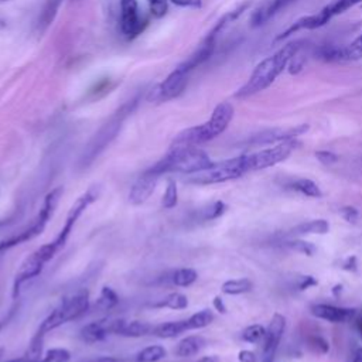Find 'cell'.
Masks as SVG:
<instances>
[{"mask_svg": "<svg viewBox=\"0 0 362 362\" xmlns=\"http://www.w3.org/2000/svg\"><path fill=\"white\" fill-rule=\"evenodd\" d=\"M301 41H293L281 47L279 51L272 54L270 57L262 59L250 74L249 79L242 85L236 93L235 98L245 99L249 96H253L264 89H267L277 76L288 66L293 57L301 49Z\"/></svg>", "mask_w": 362, "mask_h": 362, "instance_id": "1", "label": "cell"}, {"mask_svg": "<svg viewBox=\"0 0 362 362\" xmlns=\"http://www.w3.org/2000/svg\"><path fill=\"white\" fill-rule=\"evenodd\" d=\"M214 165L209 156L197 146H171L170 151L146 171L161 177L168 173L197 174Z\"/></svg>", "mask_w": 362, "mask_h": 362, "instance_id": "2", "label": "cell"}, {"mask_svg": "<svg viewBox=\"0 0 362 362\" xmlns=\"http://www.w3.org/2000/svg\"><path fill=\"white\" fill-rule=\"evenodd\" d=\"M233 113L235 109L229 102L218 103L205 123L184 129L174 137L171 146H199L211 141L226 130L233 119Z\"/></svg>", "mask_w": 362, "mask_h": 362, "instance_id": "3", "label": "cell"}, {"mask_svg": "<svg viewBox=\"0 0 362 362\" xmlns=\"http://www.w3.org/2000/svg\"><path fill=\"white\" fill-rule=\"evenodd\" d=\"M64 194V187H57L54 189H51L45 198H44V202L40 208V212L37 214L35 219L31 222L30 226H27L25 229H23L21 232H18L17 235H11L3 240H0V256L7 252L8 249L14 247V246H18L24 242H28L34 238H37L38 235L42 233V230L45 229L48 221L52 218L54 212H55V208L61 199Z\"/></svg>", "mask_w": 362, "mask_h": 362, "instance_id": "4", "label": "cell"}, {"mask_svg": "<svg viewBox=\"0 0 362 362\" xmlns=\"http://www.w3.org/2000/svg\"><path fill=\"white\" fill-rule=\"evenodd\" d=\"M137 105V99H133L127 103H124L117 112H115V115H112V117L99 129V132L93 136V139L89 141L88 147L85 148L82 158H81V165L82 167H88L110 143L112 140L117 136V133L120 132V127L123 124V122L126 120V117L129 115H132V112L134 110Z\"/></svg>", "mask_w": 362, "mask_h": 362, "instance_id": "5", "label": "cell"}, {"mask_svg": "<svg viewBox=\"0 0 362 362\" xmlns=\"http://www.w3.org/2000/svg\"><path fill=\"white\" fill-rule=\"evenodd\" d=\"M89 310V294L81 291L68 297H64L61 303L41 321L37 328V334L45 337L49 331L82 317Z\"/></svg>", "mask_w": 362, "mask_h": 362, "instance_id": "6", "label": "cell"}, {"mask_svg": "<svg viewBox=\"0 0 362 362\" xmlns=\"http://www.w3.org/2000/svg\"><path fill=\"white\" fill-rule=\"evenodd\" d=\"M249 171H252L250 156L242 154L238 157L223 160L221 163H214L211 168L192 175L189 178V182H194L198 185L219 184V182L236 180Z\"/></svg>", "mask_w": 362, "mask_h": 362, "instance_id": "7", "label": "cell"}, {"mask_svg": "<svg viewBox=\"0 0 362 362\" xmlns=\"http://www.w3.org/2000/svg\"><path fill=\"white\" fill-rule=\"evenodd\" d=\"M362 0H332L331 3H328L325 7H322L318 13L315 14H310V16H304L298 20H296L288 28H286L283 33H280L276 37V42L281 41L290 35H293L297 31L301 30H315L320 28L322 25H325L332 17L339 16L342 13H345L346 10L352 8L356 4H361Z\"/></svg>", "mask_w": 362, "mask_h": 362, "instance_id": "8", "label": "cell"}, {"mask_svg": "<svg viewBox=\"0 0 362 362\" xmlns=\"http://www.w3.org/2000/svg\"><path fill=\"white\" fill-rule=\"evenodd\" d=\"M98 197H99V188L98 187H90L83 194H81L75 199V202L71 205L61 230L58 232V235L55 236L54 240L48 242L49 247L52 249V252L55 255L65 246V243H66V240H68V238H69V235H71L76 221L79 219V216L86 211V208L89 205H92L98 199Z\"/></svg>", "mask_w": 362, "mask_h": 362, "instance_id": "9", "label": "cell"}, {"mask_svg": "<svg viewBox=\"0 0 362 362\" xmlns=\"http://www.w3.org/2000/svg\"><path fill=\"white\" fill-rule=\"evenodd\" d=\"M297 146H298V141L294 139V140L277 143L273 147H267V148H263L256 153H250L249 156H250L252 171L264 170V168L273 167V165L284 161L286 158H288V156L293 153V150L297 148Z\"/></svg>", "mask_w": 362, "mask_h": 362, "instance_id": "10", "label": "cell"}, {"mask_svg": "<svg viewBox=\"0 0 362 362\" xmlns=\"http://www.w3.org/2000/svg\"><path fill=\"white\" fill-rule=\"evenodd\" d=\"M187 75L184 71H181L178 66L171 71L167 78L157 83L150 92L147 99L150 102H167L171 100L174 98H177L178 95L182 93V90L187 86Z\"/></svg>", "mask_w": 362, "mask_h": 362, "instance_id": "11", "label": "cell"}, {"mask_svg": "<svg viewBox=\"0 0 362 362\" xmlns=\"http://www.w3.org/2000/svg\"><path fill=\"white\" fill-rule=\"evenodd\" d=\"M148 24L147 17H140L137 0H120V28L127 40L136 38Z\"/></svg>", "mask_w": 362, "mask_h": 362, "instance_id": "12", "label": "cell"}, {"mask_svg": "<svg viewBox=\"0 0 362 362\" xmlns=\"http://www.w3.org/2000/svg\"><path fill=\"white\" fill-rule=\"evenodd\" d=\"M284 328H286V318L276 313L267 328H266V335H264V344H263V352H262V359L260 362H273L274 361V355L276 351L280 345V341L283 338L284 334Z\"/></svg>", "mask_w": 362, "mask_h": 362, "instance_id": "13", "label": "cell"}, {"mask_svg": "<svg viewBox=\"0 0 362 362\" xmlns=\"http://www.w3.org/2000/svg\"><path fill=\"white\" fill-rule=\"evenodd\" d=\"M308 130V124H298L294 127L287 129H270L259 133L253 137V144H272V143H281L287 140H294L298 136L304 134Z\"/></svg>", "mask_w": 362, "mask_h": 362, "instance_id": "14", "label": "cell"}, {"mask_svg": "<svg viewBox=\"0 0 362 362\" xmlns=\"http://www.w3.org/2000/svg\"><path fill=\"white\" fill-rule=\"evenodd\" d=\"M158 175L151 174L148 171H144L136 181L134 184L130 187L129 191V201L133 205H141L144 204L151 194L156 189V185L158 182Z\"/></svg>", "mask_w": 362, "mask_h": 362, "instance_id": "15", "label": "cell"}, {"mask_svg": "<svg viewBox=\"0 0 362 362\" xmlns=\"http://www.w3.org/2000/svg\"><path fill=\"white\" fill-rule=\"evenodd\" d=\"M117 318H102L83 325L79 331L81 338L88 344L103 341L107 335L115 334Z\"/></svg>", "mask_w": 362, "mask_h": 362, "instance_id": "16", "label": "cell"}, {"mask_svg": "<svg viewBox=\"0 0 362 362\" xmlns=\"http://www.w3.org/2000/svg\"><path fill=\"white\" fill-rule=\"evenodd\" d=\"M311 314L317 318L339 324V322H349L351 320H354L356 315V310L338 307L332 304H314L311 305Z\"/></svg>", "mask_w": 362, "mask_h": 362, "instance_id": "17", "label": "cell"}, {"mask_svg": "<svg viewBox=\"0 0 362 362\" xmlns=\"http://www.w3.org/2000/svg\"><path fill=\"white\" fill-rule=\"evenodd\" d=\"M215 48V37L212 35H206L205 40L202 41V44L184 61L178 65V68L181 71H184L185 74H188L189 71H192L194 68H197L198 65L204 64L206 59H209V57L212 55Z\"/></svg>", "mask_w": 362, "mask_h": 362, "instance_id": "18", "label": "cell"}, {"mask_svg": "<svg viewBox=\"0 0 362 362\" xmlns=\"http://www.w3.org/2000/svg\"><path fill=\"white\" fill-rule=\"evenodd\" d=\"M154 325L146 321H126L123 318H117L115 335L126 337V338H140L153 332Z\"/></svg>", "mask_w": 362, "mask_h": 362, "instance_id": "19", "label": "cell"}, {"mask_svg": "<svg viewBox=\"0 0 362 362\" xmlns=\"http://www.w3.org/2000/svg\"><path fill=\"white\" fill-rule=\"evenodd\" d=\"M296 0H269L266 4H263L260 8H257L252 16V27H259L264 24L267 20H270L273 16H276L279 11L284 10L287 6L294 3Z\"/></svg>", "mask_w": 362, "mask_h": 362, "instance_id": "20", "label": "cell"}, {"mask_svg": "<svg viewBox=\"0 0 362 362\" xmlns=\"http://www.w3.org/2000/svg\"><path fill=\"white\" fill-rule=\"evenodd\" d=\"M205 344H206V341H205L204 337H201V335H188L177 344V346L174 349V354L180 358L194 356L205 346Z\"/></svg>", "mask_w": 362, "mask_h": 362, "instance_id": "21", "label": "cell"}, {"mask_svg": "<svg viewBox=\"0 0 362 362\" xmlns=\"http://www.w3.org/2000/svg\"><path fill=\"white\" fill-rule=\"evenodd\" d=\"M185 331H189L187 320L167 321V322H161L158 325H154L151 335H154L157 338H175V337L181 335Z\"/></svg>", "mask_w": 362, "mask_h": 362, "instance_id": "22", "label": "cell"}, {"mask_svg": "<svg viewBox=\"0 0 362 362\" xmlns=\"http://www.w3.org/2000/svg\"><path fill=\"white\" fill-rule=\"evenodd\" d=\"M329 230V223L325 219H313L307 222H301L290 229L288 235H307V233H318L324 235Z\"/></svg>", "mask_w": 362, "mask_h": 362, "instance_id": "23", "label": "cell"}, {"mask_svg": "<svg viewBox=\"0 0 362 362\" xmlns=\"http://www.w3.org/2000/svg\"><path fill=\"white\" fill-rule=\"evenodd\" d=\"M156 308H170V310H184L188 307L187 296L181 293H170L163 300L154 304Z\"/></svg>", "mask_w": 362, "mask_h": 362, "instance_id": "24", "label": "cell"}, {"mask_svg": "<svg viewBox=\"0 0 362 362\" xmlns=\"http://www.w3.org/2000/svg\"><path fill=\"white\" fill-rule=\"evenodd\" d=\"M197 279H198V273L191 267L178 269L171 274V283L177 287H188L194 284Z\"/></svg>", "mask_w": 362, "mask_h": 362, "instance_id": "25", "label": "cell"}, {"mask_svg": "<svg viewBox=\"0 0 362 362\" xmlns=\"http://www.w3.org/2000/svg\"><path fill=\"white\" fill-rule=\"evenodd\" d=\"M167 356V351L161 345H150L136 355V362H158Z\"/></svg>", "mask_w": 362, "mask_h": 362, "instance_id": "26", "label": "cell"}, {"mask_svg": "<svg viewBox=\"0 0 362 362\" xmlns=\"http://www.w3.org/2000/svg\"><path fill=\"white\" fill-rule=\"evenodd\" d=\"M64 0H47V3L44 4V8L40 14V28L41 30H45L55 18L58 10H59V6L62 4Z\"/></svg>", "mask_w": 362, "mask_h": 362, "instance_id": "27", "label": "cell"}, {"mask_svg": "<svg viewBox=\"0 0 362 362\" xmlns=\"http://www.w3.org/2000/svg\"><path fill=\"white\" fill-rule=\"evenodd\" d=\"M252 281L249 279H236V280H228L222 284L221 290L225 294L229 296H238V294H243L252 290Z\"/></svg>", "mask_w": 362, "mask_h": 362, "instance_id": "28", "label": "cell"}, {"mask_svg": "<svg viewBox=\"0 0 362 362\" xmlns=\"http://www.w3.org/2000/svg\"><path fill=\"white\" fill-rule=\"evenodd\" d=\"M215 315L211 310L208 308H204L195 314H192L191 317L187 318V324H188V329H201V328H205L208 327L212 321H214Z\"/></svg>", "mask_w": 362, "mask_h": 362, "instance_id": "29", "label": "cell"}, {"mask_svg": "<svg viewBox=\"0 0 362 362\" xmlns=\"http://www.w3.org/2000/svg\"><path fill=\"white\" fill-rule=\"evenodd\" d=\"M291 188L294 191H297V192H300V194H303L305 197H311V198H320L322 195L320 187L314 181L308 180V178H298V180H296L291 184Z\"/></svg>", "mask_w": 362, "mask_h": 362, "instance_id": "30", "label": "cell"}, {"mask_svg": "<svg viewBox=\"0 0 362 362\" xmlns=\"http://www.w3.org/2000/svg\"><path fill=\"white\" fill-rule=\"evenodd\" d=\"M362 59V33L348 45L342 47V61H361Z\"/></svg>", "mask_w": 362, "mask_h": 362, "instance_id": "31", "label": "cell"}, {"mask_svg": "<svg viewBox=\"0 0 362 362\" xmlns=\"http://www.w3.org/2000/svg\"><path fill=\"white\" fill-rule=\"evenodd\" d=\"M119 303V296L116 294V291L107 286L102 287L100 296L96 301V308L99 310H110L113 308L116 304Z\"/></svg>", "mask_w": 362, "mask_h": 362, "instance_id": "32", "label": "cell"}, {"mask_svg": "<svg viewBox=\"0 0 362 362\" xmlns=\"http://www.w3.org/2000/svg\"><path fill=\"white\" fill-rule=\"evenodd\" d=\"M177 202H178V187H177V182L173 178H170L167 181V187L163 194L161 205L164 209H171L177 205Z\"/></svg>", "mask_w": 362, "mask_h": 362, "instance_id": "33", "label": "cell"}, {"mask_svg": "<svg viewBox=\"0 0 362 362\" xmlns=\"http://www.w3.org/2000/svg\"><path fill=\"white\" fill-rule=\"evenodd\" d=\"M317 58L327 61V62H337L342 61V47L338 45H322L315 51Z\"/></svg>", "mask_w": 362, "mask_h": 362, "instance_id": "34", "label": "cell"}, {"mask_svg": "<svg viewBox=\"0 0 362 362\" xmlns=\"http://www.w3.org/2000/svg\"><path fill=\"white\" fill-rule=\"evenodd\" d=\"M264 335H266V328L260 324H253L243 329L242 339L249 344H257L262 339H264Z\"/></svg>", "mask_w": 362, "mask_h": 362, "instance_id": "35", "label": "cell"}, {"mask_svg": "<svg viewBox=\"0 0 362 362\" xmlns=\"http://www.w3.org/2000/svg\"><path fill=\"white\" fill-rule=\"evenodd\" d=\"M71 352L65 348H52L45 352V355L38 362H69Z\"/></svg>", "mask_w": 362, "mask_h": 362, "instance_id": "36", "label": "cell"}, {"mask_svg": "<svg viewBox=\"0 0 362 362\" xmlns=\"http://www.w3.org/2000/svg\"><path fill=\"white\" fill-rule=\"evenodd\" d=\"M291 250L294 252H298V253H303V255H307V256H313L317 250V247L310 243V242H305V240H301V239H293V240H288L286 243Z\"/></svg>", "mask_w": 362, "mask_h": 362, "instance_id": "37", "label": "cell"}, {"mask_svg": "<svg viewBox=\"0 0 362 362\" xmlns=\"http://www.w3.org/2000/svg\"><path fill=\"white\" fill-rule=\"evenodd\" d=\"M150 14L154 18H161L168 11V0H147Z\"/></svg>", "mask_w": 362, "mask_h": 362, "instance_id": "38", "label": "cell"}, {"mask_svg": "<svg viewBox=\"0 0 362 362\" xmlns=\"http://www.w3.org/2000/svg\"><path fill=\"white\" fill-rule=\"evenodd\" d=\"M225 211H226V205L222 201H215L212 205H209L206 209H204L202 218L205 221H212V219L222 216L225 214Z\"/></svg>", "mask_w": 362, "mask_h": 362, "instance_id": "39", "label": "cell"}, {"mask_svg": "<svg viewBox=\"0 0 362 362\" xmlns=\"http://www.w3.org/2000/svg\"><path fill=\"white\" fill-rule=\"evenodd\" d=\"M315 158H317L321 164H324V165H332V164H335V163L339 160V157H338L335 153L328 151V150L315 151Z\"/></svg>", "mask_w": 362, "mask_h": 362, "instance_id": "40", "label": "cell"}, {"mask_svg": "<svg viewBox=\"0 0 362 362\" xmlns=\"http://www.w3.org/2000/svg\"><path fill=\"white\" fill-rule=\"evenodd\" d=\"M310 345L313 346V348H315L318 352H321V354H325V352H328L329 351V344L324 339V338H321V337H313L311 339H310Z\"/></svg>", "mask_w": 362, "mask_h": 362, "instance_id": "41", "label": "cell"}, {"mask_svg": "<svg viewBox=\"0 0 362 362\" xmlns=\"http://www.w3.org/2000/svg\"><path fill=\"white\" fill-rule=\"evenodd\" d=\"M341 215L348 222H355L358 219V209L354 206H344L341 208Z\"/></svg>", "mask_w": 362, "mask_h": 362, "instance_id": "42", "label": "cell"}, {"mask_svg": "<svg viewBox=\"0 0 362 362\" xmlns=\"http://www.w3.org/2000/svg\"><path fill=\"white\" fill-rule=\"evenodd\" d=\"M175 6L180 7H191V8H199L202 6V0H170Z\"/></svg>", "mask_w": 362, "mask_h": 362, "instance_id": "43", "label": "cell"}, {"mask_svg": "<svg viewBox=\"0 0 362 362\" xmlns=\"http://www.w3.org/2000/svg\"><path fill=\"white\" fill-rule=\"evenodd\" d=\"M317 284H318V281L313 276H303L300 283H298V288L300 290H307V288H310L313 286H317Z\"/></svg>", "mask_w": 362, "mask_h": 362, "instance_id": "44", "label": "cell"}, {"mask_svg": "<svg viewBox=\"0 0 362 362\" xmlns=\"http://www.w3.org/2000/svg\"><path fill=\"white\" fill-rule=\"evenodd\" d=\"M238 359L239 362H256V355L249 349H242L238 355Z\"/></svg>", "mask_w": 362, "mask_h": 362, "instance_id": "45", "label": "cell"}, {"mask_svg": "<svg viewBox=\"0 0 362 362\" xmlns=\"http://www.w3.org/2000/svg\"><path fill=\"white\" fill-rule=\"evenodd\" d=\"M212 304H214V308L221 313V314H225L226 313V305L223 303V300L219 297V296H215L214 300H212Z\"/></svg>", "mask_w": 362, "mask_h": 362, "instance_id": "46", "label": "cell"}, {"mask_svg": "<svg viewBox=\"0 0 362 362\" xmlns=\"http://www.w3.org/2000/svg\"><path fill=\"white\" fill-rule=\"evenodd\" d=\"M16 311H17V305L11 307V308H10V311H8V313H7V314L0 320V329H1L4 325H7V322L13 318V315H14V313H16Z\"/></svg>", "mask_w": 362, "mask_h": 362, "instance_id": "47", "label": "cell"}, {"mask_svg": "<svg viewBox=\"0 0 362 362\" xmlns=\"http://www.w3.org/2000/svg\"><path fill=\"white\" fill-rule=\"evenodd\" d=\"M342 267L345 269V270H356V259L352 256V257H348L346 260H345V263L342 264Z\"/></svg>", "mask_w": 362, "mask_h": 362, "instance_id": "48", "label": "cell"}, {"mask_svg": "<svg viewBox=\"0 0 362 362\" xmlns=\"http://www.w3.org/2000/svg\"><path fill=\"white\" fill-rule=\"evenodd\" d=\"M89 362H123V361L119 358H115V356H100V358L92 359Z\"/></svg>", "mask_w": 362, "mask_h": 362, "instance_id": "49", "label": "cell"}, {"mask_svg": "<svg viewBox=\"0 0 362 362\" xmlns=\"http://www.w3.org/2000/svg\"><path fill=\"white\" fill-rule=\"evenodd\" d=\"M356 329H358V332H359V335L362 338V314L356 318Z\"/></svg>", "mask_w": 362, "mask_h": 362, "instance_id": "50", "label": "cell"}, {"mask_svg": "<svg viewBox=\"0 0 362 362\" xmlns=\"http://www.w3.org/2000/svg\"><path fill=\"white\" fill-rule=\"evenodd\" d=\"M197 362H219V361H218V358H215V356H204V358L198 359Z\"/></svg>", "mask_w": 362, "mask_h": 362, "instance_id": "51", "label": "cell"}, {"mask_svg": "<svg viewBox=\"0 0 362 362\" xmlns=\"http://www.w3.org/2000/svg\"><path fill=\"white\" fill-rule=\"evenodd\" d=\"M6 362H27L24 358H20V359H10V361H6Z\"/></svg>", "mask_w": 362, "mask_h": 362, "instance_id": "52", "label": "cell"}, {"mask_svg": "<svg viewBox=\"0 0 362 362\" xmlns=\"http://www.w3.org/2000/svg\"><path fill=\"white\" fill-rule=\"evenodd\" d=\"M3 354H4V349H3V348H0V361H1V356H3Z\"/></svg>", "mask_w": 362, "mask_h": 362, "instance_id": "53", "label": "cell"}, {"mask_svg": "<svg viewBox=\"0 0 362 362\" xmlns=\"http://www.w3.org/2000/svg\"><path fill=\"white\" fill-rule=\"evenodd\" d=\"M3 1H6V0H3Z\"/></svg>", "mask_w": 362, "mask_h": 362, "instance_id": "54", "label": "cell"}]
</instances>
